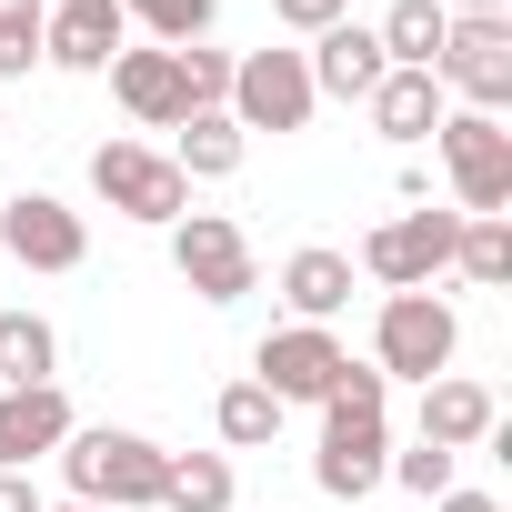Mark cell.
I'll return each instance as SVG.
<instances>
[{
  "label": "cell",
  "instance_id": "obj_16",
  "mask_svg": "<svg viewBox=\"0 0 512 512\" xmlns=\"http://www.w3.org/2000/svg\"><path fill=\"white\" fill-rule=\"evenodd\" d=\"M71 392L61 382H31V392H0V472H31V462H51L61 442H71Z\"/></svg>",
  "mask_w": 512,
  "mask_h": 512
},
{
  "label": "cell",
  "instance_id": "obj_22",
  "mask_svg": "<svg viewBox=\"0 0 512 512\" xmlns=\"http://www.w3.org/2000/svg\"><path fill=\"white\" fill-rule=\"evenodd\" d=\"M231 502H241L231 452H171L161 462V512H231Z\"/></svg>",
  "mask_w": 512,
  "mask_h": 512
},
{
  "label": "cell",
  "instance_id": "obj_26",
  "mask_svg": "<svg viewBox=\"0 0 512 512\" xmlns=\"http://www.w3.org/2000/svg\"><path fill=\"white\" fill-rule=\"evenodd\" d=\"M41 21H51L41 0H0V91L41 71Z\"/></svg>",
  "mask_w": 512,
  "mask_h": 512
},
{
  "label": "cell",
  "instance_id": "obj_6",
  "mask_svg": "<svg viewBox=\"0 0 512 512\" xmlns=\"http://www.w3.org/2000/svg\"><path fill=\"white\" fill-rule=\"evenodd\" d=\"M91 191H101V211H121V221H141V231H171V221L191 211V181H181L171 151H151V141H101V151H91Z\"/></svg>",
  "mask_w": 512,
  "mask_h": 512
},
{
  "label": "cell",
  "instance_id": "obj_24",
  "mask_svg": "<svg viewBox=\"0 0 512 512\" xmlns=\"http://www.w3.org/2000/svg\"><path fill=\"white\" fill-rule=\"evenodd\" d=\"M121 21H131L151 51H191V41H211L221 0H121Z\"/></svg>",
  "mask_w": 512,
  "mask_h": 512
},
{
  "label": "cell",
  "instance_id": "obj_9",
  "mask_svg": "<svg viewBox=\"0 0 512 512\" xmlns=\"http://www.w3.org/2000/svg\"><path fill=\"white\" fill-rule=\"evenodd\" d=\"M342 362H352V342H342L332 322H272L262 342H251V382H262L282 412H292V402H322V392L342 382Z\"/></svg>",
  "mask_w": 512,
  "mask_h": 512
},
{
  "label": "cell",
  "instance_id": "obj_1",
  "mask_svg": "<svg viewBox=\"0 0 512 512\" xmlns=\"http://www.w3.org/2000/svg\"><path fill=\"white\" fill-rule=\"evenodd\" d=\"M61 462V502H101V512H161V442L131 422H71Z\"/></svg>",
  "mask_w": 512,
  "mask_h": 512
},
{
  "label": "cell",
  "instance_id": "obj_33",
  "mask_svg": "<svg viewBox=\"0 0 512 512\" xmlns=\"http://www.w3.org/2000/svg\"><path fill=\"white\" fill-rule=\"evenodd\" d=\"M41 512H101V502H41Z\"/></svg>",
  "mask_w": 512,
  "mask_h": 512
},
{
  "label": "cell",
  "instance_id": "obj_13",
  "mask_svg": "<svg viewBox=\"0 0 512 512\" xmlns=\"http://www.w3.org/2000/svg\"><path fill=\"white\" fill-rule=\"evenodd\" d=\"M492 432H502V402H492V382H472V372H442V382H422L412 442H442V452H482Z\"/></svg>",
  "mask_w": 512,
  "mask_h": 512
},
{
  "label": "cell",
  "instance_id": "obj_15",
  "mask_svg": "<svg viewBox=\"0 0 512 512\" xmlns=\"http://www.w3.org/2000/svg\"><path fill=\"white\" fill-rule=\"evenodd\" d=\"M101 81H111V101H121V111H131L141 131H181V121H191L181 61H171V51H151V41H131V51H121V61H111Z\"/></svg>",
  "mask_w": 512,
  "mask_h": 512
},
{
  "label": "cell",
  "instance_id": "obj_10",
  "mask_svg": "<svg viewBox=\"0 0 512 512\" xmlns=\"http://www.w3.org/2000/svg\"><path fill=\"white\" fill-rule=\"evenodd\" d=\"M0 251L21 272H81L91 262V221L61 191H0Z\"/></svg>",
  "mask_w": 512,
  "mask_h": 512
},
{
  "label": "cell",
  "instance_id": "obj_14",
  "mask_svg": "<svg viewBox=\"0 0 512 512\" xmlns=\"http://www.w3.org/2000/svg\"><path fill=\"white\" fill-rule=\"evenodd\" d=\"M302 71H312V101H372L392 61H382L372 21H332L322 41H302Z\"/></svg>",
  "mask_w": 512,
  "mask_h": 512
},
{
  "label": "cell",
  "instance_id": "obj_21",
  "mask_svg": "<svg viewBox=\"0 0 512 512\" xmlns=\"http://www.w3.org/2000/svg\"><path fill=\"white\" fill-rule=\"evenodd\" d=\"M282 422H292V412H282L262 382H251V372L211 392V432H221V452H272V442H282Z\"/></svg>",
  "mask_w": 512,
  "mask_h": 512
},
{
  "label": "cell",
  "instance_id": "obj_31",
  "mask_svg": "<svg viewBox=\"0 0 512 512\" xmlns=\"http://www.w3.org/2000/svg\"><path fill=\"white\" fill-rule=\"evenodd\" d=\"M432 512H502V502H492V492H462V482H452V492H442Z\"/></svg>",
  "mask_w": 512,
  "mask_h": 512
},
{
  "label": "cell",
  "instance_id": "obj_8",
  "mask_svg": "<svg viewBox=\"0 0 512 512\" xmlns=\"http://www.w3.org/2000/svg\"><path fill=\"white\" fill-rule=\"evenodd\" d=\"M221 111H231L241 131H272V141H282V131H312L322 101H312L302 51H272V41H262V51H231V101H221Z\"/></svg>",
  "mask_w": 512,
  "mask_h": 512
},
{
  "label": "cell",
  "instance_id": "obj_3",
  "mask_svg": "<svg viewBox=\"0 0 512 512\" xmlns=\"http://www.w3.org/2000/svg\"><path fill=\"white\" fill-rule=\"evenodd\" d=\"M432 151H442V181H452V211H462V221H502V211H512V121H492V111H442Z\"/></svg>",
  "mask_w": 512,
  "mask_h": 512
},
{
  "label": "cell",
  "instance_id": "obj_32",
  "mask_svg": "<svg viewBox=\"0 0 512 512\" xmlns=\"http://www.w3.org/2000/svg\"><path fill=\"white\" fill-rule=\"evenodd\" d=\"M452 21H492V11H512V0H442Z\"/></svg>",
  "mask_w": 512,
  "mask_h": 512
},
{
  "label": "cell",
  "instance_id": "obj_12",
  "mask_svg": "<svg viewBox=\"0 0 512 512\" xmlns=\"http://www.w3.org/2000/svg\"><path fill=\"white\" fill-rule=\"evenodd\" d=\"M121 51H131L121 0H61V11L41 21V61H51V71H71V81H101Z\"/></svg>",
  "mask_w": 512,
  "mask_h": 512
},
{
  "label": "cell",
  "instance_id": "obj_18",
  "mask_svg": "<svg viewBox=\"0 0 512 512\" xmlns=\"http://www.w3.org/2000/svg\"><path fill=\"white\" fill-rule=\"evenodd\" d=\"M362 111H372V131H382L392 151H422V141L442 131V111H452V101H442V81H432V71H382V91H372Z\"/></svg>",
  "mask_w": 512,
  "mask_h": 512
},
{
  "label": "cell",
  "instance_id": "obj_19",
  "mask_svg": "<svg viewBox=\"0 0 512 512\" xmlns=\"http://www.w3.org/2000/svg\"><path fill=\"white\" fill-rule=\"evenodd\" d=\"M241 161H251V131H241L231 111H191V121L171 131V171H181V181H231Z\"/></svg>",
  "mask_w": 512,
  "mask_h": 512
},
{
  "label": "cell",
  "instance_id": "obj_25",
  "mask_svg": "<svg viewBox=\"0 0 512 512\" xmlns=\"http://www.w3.org/2000/svg\"><path fill=\"white\" fill-rule=\"evenodd\" d=\"M452 272H462L472 292H502V282H512V211H502V221H462Z\"/></svg>",
  "mask_w": 512,
  "mask_h": 512
},
{
  "label": "cell",
  "instance_id": "obj_5",
  "mask_svg": "<svg viewBox=\"0 0 512 512\" xmlns=\"http://www.w3.org/2000/svg\"><path fill=\"white\" fill-rule=\"evenodd\" d=\"M452 241H462V211H392V221H372L362 231V251H352V272H372L382 292H432L442 272H452Z\"/></svg>",
  "mask_w": 512,
  "mask_h": 512
},
{
  "label": "cell",
  "instance_id": "obj_28",
  "mask_svg": "<svg viewBox=\"0 0 512 512\" xmlns=\"http://www.w3.org/2000/svg\"><path fill=\"white\" fill-rule=\"evenodd\" d=\"M171 61H181V91H191V111H221V101H231V51L191 41V51H171Z\"/></svg>",
  "mask_w": 512,
  "mask_h": 512
},
{
  "label": "cell",
  "instance_id": "obj_11",
  "mask_svg": "<svg viewBox=\"0 0 512 512\" xmlns=\"http://www.w3.org/2000/svg\"><path fill=\"white\" fill-rule=\"evenodd\" d=\"M382 462H392V412H332V402H322L312 482H322L332 502H372V492H382Z\"/></svg>",
  "mask_w": 512,
  "mask_h": 512
},
{
  "label": "cell",
  "instance_id": "obj_4",
  "mask_svg": "<svg viewBox=\"0 0 512 512\" xmlns=\"http://www.w3.org/2000/svg\"><path fill=\"white\" fill-rule=\"evenodd\" d=\"M171 272H181V292H201L211 312H231V302L262 292V251H251V231L231 211H181L171 221Z\"/></svg>",
  "mask_w": 512,
  "mask_h": 512
},
{
  "label": "cell",
  "instance_id": "obj_34",
  "mask_svg": "<svg viewBox=\"0 0 512 512\" xmlns=\"http://www.w3.org/2000/svg\"><path fill=\"white\" fill-rule=\"evenodd\" d=\"M41 11H61V0H41Z\"/></svg>",
  "mask_w": 512,
  "mask_h": 512
},
{
  "label": "cell",
  "instance_id": "obj_17",
  "mask_svg": "<svg viewBox=\"0 0 512 512\" xmlns=\"http://www.w3.org/2000/svg\"><path fill=\"white\" fill-rule=\"evenodd\" d=\"M282 312H292V322H342V312H352V251L302 241L292 262H282Z\"/></svg>",
  "mask_w": 512,
  "mask_h": 512
},
{
  "label": "cell",
  "instance_id": "obj_27",
  "mask_svg": "<svg viewBox=\"0 0 512 512\" xmlns=\"http://www.w3.org/2000/svg\"><path fill=\"white\" fill-rule=\"evenodd\" d=\"M382 482H402L412 502H442V492L462 482V452H442V442H412V452H392V462H382Z\"/></svg>",
  "mask_w": 512,
  "mask_h": 512
},
{
  "label": "cell",
  "instance_id": "obj_7",
  "mask_svg": "<svg viewBox=\"0 0 512 512\" xmlns=\"http://www.w3.org/2000/svg\"><path fill=\"white\" fill-rule=\"evenodd\" d=\"M432 81H442L452 111H492V121H502V111H512V11H492V21H452Z\"/></svg>",
  "mask_w": 512,
  "mask_h": 512
},
{
  "label": "cell",
  "instance_id": "obj_20",
  "mask_svg": "<svg viewBox=\"0 0 512 512\" xmlns=\"http://www.w3.org/2000/svg\"><path fill=\"white\" fill-rule=\"evenodd\" d=\"M31 382H61V332L31 302H11L0 312V392H31Z\"/></svg>",
  "mask_w": 512,
  "mask_h": 512
},
{
  "label": "cell",
  "instance_id": "obj_2",
  "mask_svg": "<svg viewBox=\"0 0 512 512\" xmlns=\"http://www.w3.org/2000/svg\"><path fill=\"white\" fill-rule=\"evenodd\" d=\"M452 352H462V312H452L442 292H382V312H372V352H362L382 382H442Z\"/></svg>",
  "mask_w": 512,
  "mask_h": 512
},
{
  "label": "cell",
  "instance_id": "obj_29",
  "mask_svg": "<svg viewBox=\"0 0 512 512\" xmlns=\"http://www.w3.org/2000/svg\"><path fill=\"white\" fill-rule=\"evenodd\" d=\"M272 21H282V31H302V41H322L332 21H352V0H272Z\"/></svg>",
  "mask_w": 512,
  "mask_h": 512
},
{
  "label": "cell",
  "instance_id": "obj_23",
  "mask_svg": "<svg viewBox=\"0 0 512 512\" xmlns=\"http://www.w3.org/2000/svg\"><path fill=\"white\" fill-rule=\"evenodd\" d=\"M442 31H452L442 0H392V11L372 21V41H382L392 71H432V61H442Z\"/></svg>",
  "mask_w": 512,
  "mask_h": 512
},
{
  "label": "cell",
  "instance_id": "obj_30",
  "mask_svg": "<svg viewBox=\"0 0 512 512\" xmlns=\"http://www.w3.org/2000/svg\"><path fill=\"white\" fill-rule=\"evenodd\" d=\"M0 512H41V482L31 472H0Z\"/></svg>",
  "mask_w": 512,
  "mask_h": 512
}]
</instances>
